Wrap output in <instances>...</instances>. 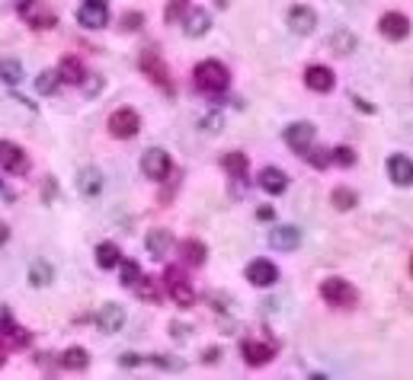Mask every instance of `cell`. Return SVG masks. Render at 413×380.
Returning <instances> with one entry per match:
<instances>
[{"instance_id":"obj_1","label":"cell","mask_w":413,"mask_h":380,"mask_svg":"<svg viewBox=\"0 0 413 380\" xmlns=\"http://www.w3.org/2000/svg\"><path fill=\"white\" fill-rule=\"evenodd\" d=\"M192 77H196V87L202 93H209V96H218V93L228 90V83H231V70L224 68L221 61H199L196 70H192Z\"/></svg>"},{"instance_id":"obj_2","label":"cell","mask_w":413,"mask_h":380,"mask_svg":"<svg viewBox=\"0 0 413 380\" xmlns=\"http://www.w3.org/2000/svg\"><path fill=\"white\" fill-rule=\"evenodd\" d=\"M321 298L327 300L330 307H343V310H350V307L359 304V291L352 288L346 278H327V281L321 284Z\"/></svg>"},{"instance_id":"obj_3","label":"cell","mask_w":413,"mask_h":380,"mask_svg":"<svg viewBox=\"0 0 413 380\" xmlns=\"http://www.w3.org/2000/svg\"><path fill=\"white\" fill-rule=\"evenodd\" d=\"M20 16L29 23L32 29H55L58 16L51 7H45L42 0H20Z\"/></svg>"},{"instance_id":"obj_4","label":"cell","mask_w":413,"mask_h":380,"mask_svg":"<svg viewBox=\"0 0 413 380\" xmlns=\"http://www.w3.org/2000/svg\"><path fill=\"white\" fill-rule=\"evenodd\" d=\"M164 281H167V291L170 298L176 300L180 307H192V300H196V291H192V281L186 275H183V269H167V275H164Z\"/></svg>"},{"instance_id":"obj_5","label":"cell","mask_w":413,"mask_h":380,"mask_svg":"<svg viewBox=\"0 0 413 380\" xmlns=\"http://www.w3.org/2000/svg\"><path fill=\"white\" fill-rule=\"evenodd\" d=\"M0 166L13 176H26L29 173V153L23 151L13 141H0Z\"/></svg>"},{"instance_id":"obj_6","label":"cell","mask_w":413,"mask_h":380,"mask_svg":"<svg viewBox=\"0 0 413 380\" xmlns=\"http://www.w3.org/2000/svg\"><path fill=\"white\" fill-rule=\"evenodd\" d=\"M138 128H141V118H138V112L135 109H116L109 115V132H112V138H135L138 134Z\"/></svg>"},{"instance_id":"obj_7","label":"cell","mask_w":413,"mask_h":380,"mask_svg":"<svg viewBox=\"0 0 413 380\" xmlns=\"http://www.w3.org/2000/svg\"><path fill=\"white\" fill-rule=\"evenodd\" d=\"M78 23L87 29H103L109 23V4L106 0H84L78 10Z\"/></svg>"},{"instance_id":"obj_8","label":"cell","mask_w":413,"mask_h":380,"mask_svg":"<svg viewBox=\"0 0 413 380\" xmlns=\"http://www.w3.org/2000/svg\"><path fill=\"white\" fill-rule=\"evenodd\" d=\"M141 173H144L147 179L161 182L164 176L170 173V157H167V151H161V147H151V151L141 153Z\"/></svg>"},{"instance_id":"obj_9","label":"cell","mask_w":413,"mask_h":380,"mask_svg":"<svg viewBox=\"0 0 413 380\" xmlns=\"http://www.w3.org/2000/svg\"><path fill=\"white\" fill-rule=\"evenodd\" d=\"M314 134H317V128L311 122H295L285 128V144L295 153H308L311 144H314Z\"/></svg>"},{"instance_id":"obj_10","label":"cell","mask_w":413,"mask_h":380,"mask_svg":"<svg viewBox=\"0 0 413 380\" xmlns=\"http://www.w3.org/2000/svg\"><path fill=\"white\" fill-rule=\"evenodd\" d=\"M240 355H244V361H247L250 367H259V365H266V361H273V355H276V342L244 339V346H240Z\"/></svg>"},{"instance_id":"obj_11","label":"cell","mask_w":413,"mask_h":380,"mask_svg":"<svg viewBox=\"0 0 413 380\" xmlns=\"http://www.w3.org/2000/svg\"><path fill=\"white\" fill-rule=\"evenodd\" d=\"M269 246L279 249V253H295V249L302 246V230L292 227V224H285V227H273L269 230Z\"/></svg>"},{"instance_id":"obj_12","label":"cell","mask_w":413,"mask_h":380,"mask_svg":"<svg viewBox=\"0 0 413 380\" xmlns=\"http://www.w3.org/2000/svg\"><path fill=\"white\" fill-rule=\"evenodd\" d=\"M247 281L257 284V288H273L279 281V269L269 259H257V262L247 265Z\"/></svg>"},{"instance_id":"obj_13","label":"cell","mask_w":413,"mask_h":380,"mask_svg":"<svg viewBox=\"0 0 413 380\" xmlns=\"http://www.w3.org/2000/svg\"><path fill=\"white\" fill-rule=\"evenodd\" d=\"M141 70H144L147 77H151V80L154 83H161V87H167L170 90V74H167V64L161 61V55H157L154 49H144L141 51Z\"/></svg>"},{"instance_id":"obj_14","label":"cell","mask_w":413,"mask_h":380,"mask_svg":"<svg viewBox=\"0 0 413 380\" xmlns=\"http://www.w3.org/2000/svg\"><path fill=\"white\" fill-rule=\"evenodd\" d=\"M93 319H97V329L99 332L112 336V332H119L122 326H125V310H122L119 304H106V307H99V313Z\"/></svg>"},{"instance_id":"obj_15","label":"cell","mask_w":413,"mask_h":380,"mask_svg":"<svg viewBox=\"0 0 413 380\" xmlns=\"http://www.w3.org/2000/svg\"><path fill=\"white\" fill-rule=\"evenodd\" d=\"M304 83H308L314 93H330L336 87V77L330 68H323V64H311L308 70H304Z\"/></svg>"},{"instance_id":"obj_16","label":"cell","mask_w":413,"mask_h":380,"mask_svg":"<svg viewBox=\"0 0 413 380\" xmlns=\"http://www.w3.org/2000/svg\"><path fill=\"white\" fill-rule=\"evenodd\" d=\"M378 29H381V35H385V39L400 42V39H407V35H410V20H407L404 13H385V16H381V23H378Z\"/></svg>"},{"instance_id":"obj_17","label":"cell","mask_w":413,"mask_h":380,"mask_svg":"<svg viewBox=\"0 0 413 380\" xmlns=\"http://www.w3.org/2000/svg\"><path fill=\"white\" fill-rule=\"evenodd\" d=\"M317 26V13L311 7H292L288 10V29L295 35H311Z\"/></svg>"},{"instance_id":"obj_18","label":"cell","mask_w":413,"mask_h":380,"mask_svg":"<svg viewBox=\"0 0 413 380\" xmlns=\"http://www.w3.org/2000/svg\"><path fill=\"white\" fill-rule=\"evenodd\" d=\"M103 186H106V179L97 166H84L78 173V192L87 195V198H97V195L103 192Z\"/></svg>"},{"instance_id":"obj_19","label":"cell","mask_w":413,"mask_h":380,"mask_svg":"<svg viewBox=\"0 0 413 380\" xmlns=\"http://www.w3.org/2000/svg\"><path fill=\"white\" fill-rule=\"evenodd\" d=\"M388 173H391L394 186H413V160L404 153H394L388 160Z\"/></svg>"},{"instance_id":"obj_20","label":"cell","mask_w":413,"mask_h":380,"mask_svg":"<svg viewBox=\"0 0 413 380\" xmlns=\"http://www.w3.org/2000/svg\"><path fill=\"white\" fill-rule=\"evenodd\" d=\"M259 189L269 195H282L288 189V176L279 166H266V170H259Z\"/></svg>"},{"instance_id":"obj_21","label":"cell","mask_w":413,"mask_h":380,"mask_svg":"<svg viewBox=\"0 0 413 380\" xmlns=\"http://www.w3.org/2000/svg\"><path fill=\"white\" fill-rule=\"evenodd\" d=\"M209 29H211L209 10H190V13H186V20H183V32L190 35V39H202Z\"/></svg>"},{"instance_id":"obj_22","label":"cell","mask_w":413,"mask_h":380,"mask_svg":"<svg viewBox=\"0 0 413 380\" xmlns=\"http://www.w3.org/2000/svg\"><path fill=\"white\" fill-rule=\"evenodd\" d=\"M0 339L7 342V346H13V348H26L29 332L23 329V326H16L13 319H4V323H0Z\"/></svg>"},{"instance_id":"obj_23","label":"cell","mask_w":413,"mask_h":380,"mask_svg":"<svg viewBox=\"0 0 413 380\" xmlns=\"http://www.w3.org/2000/svg\"><path fill=\"white\" fill-rule=\"evenodd\" d=\"M170 243H173V236H170V230H151V234L144 236V246H147V253H151V256H154V259L167 256Z\"/></svg>"},{"instance_id":"obj_24","label":"cell","mask_w":413,"mask_h":380,"mask_svg":"<svg viewBox=\"0 0 413 380\" xmlns=\"http://www.w3.org/2000/svg\"><path fill=\"white\" fill-rule=\"evenodd\" d=\"M26 278H29V284H32V288H45V284L55 281V269H51L45 259H35V262L29 265V275Z\"/></svg>"},{"instance_id":"obj_25","label":"cell","mask_w":413,"mask_h":380,"mask_svg":"<svg viewBox=\"0 0 413 380\" xmlns=\"http://www.w3.org/2000/svg\"><path fill=\"white\" fill-rule=\"evenodd\" d=\"M58 77H61L64 83H84V64H80V58H74V55L61 58V64H58Z\"/></svg>"},{"instance_id":"obj_26","label":"cell","mask_w":413,"mask_h":380,"mask_svg":"<svg viewBox=\"0 0 413 380\" xmlns=\"http://www.w3.org/2000/svg\"><path fill=\"white\" fill-rule=\"evenodd\" d=\"M180 256L186 265H202L205 256H209V249H205V243L199 240H183L180 243Z\"/></svg>"},{"instance_id":"obj_27","label":"cell","mask_w":413,"mask_h":380,"mask_svg":"<svg viewBox=\"0 0 413 380\" xmlns=\"http://www.w3.org/2000/svg\"><path fill=\"white\" fill-rule=\"evenodd\" d=\"M122 262V253L116 243H99L97 246V265L99 269H116Z\"/></svg>"},{"instance_id":"obj_28","label":"cell","mask_w":413,"mask_h":380,"mask_svg":"<svg viewBox=\"0 0 413 380\" xmlns=\"http://www.w3.org/2000/svg\"><path fill=\"white\" fill-rule=\"evenodd\" d=\"M0 80L16 87V83L23 80V64L13 61V58H4V61H0Z\"/></svg>"},{"instance_id":"obj_29","label":"cell","mask_w":413,"mask_h":380,"mask_svg":"<svg viewBox=\"0 0 413 380\" xmlns=\"http://www.w3.org/2000/svg\"><path fill=\"white\" fill-rule=\"evenodd\" d=\"M61 365L64 367H70V371H78V367H87L90 365V355H87V348H68V352L61 355Z\"/></svg>"},{"instance_id":"obj_30","label":"cell","mask_w":413,"mask_h":380,"mask_svg":"<svg viewBox=\"0 0 413 380\" xmlns=\"http://www.w3.org/2000/svg\"><path fill=\"white\" fill-rule=\"evenodd\" d=\"M58 83H61L58 70H42V74L35 77V90L42 93V96H51V93L58 90Z\"/></svg>"},{"instance_id":"obj_31","label":"cell","mask_w":413,"mask_h":380,"mask_svg":"<svg viewBox=\"0 0 413 380\" xmlns=\"http://www.w3.org/2000/svg\"><path fill=\"white\" fill-rule=\"evenodd\" d=\"M330 201H333V208H340V211H350V208H356L359 195L352 192V189L340 186V189H333V195H330Z\"/></svg>"},{"instance_id":"obj_32","label":"cell","mask_w":413,"mask_h":380,"mask_svg":"<svg viewBox=\"0 0 413 380\" xmlns=\"http://www.w3.org/2000/svg\"><path fill=\"white\" fill-rule=\"evenodd\" d=\"M135 291H138V298H144V300H161V284H157V278H138Z\"/></svg>"},{"instance_id":"obj_33","label":"cell","mask_w":413,"mask_h":380,"mask_svg":"<svg viewBox=\"0 0 413 380\" xmlns=\"http://www.w3.org/2000/svg\"><path fill=\"white\" fill-rule=\"evenodd\" d=\"M224 170H228V173L231 176H238V179H244V173H247V157L244 153H228V157H224Z\"/></svg>"},{"instance_id":"obj_34","label":"cell","mask_w":413,"mask_h":380,"mask_svg":"<svg viewBox=\"0 0 413 380\" xmlns=\"http://www.w3.org/2000/svg\"><path fill=\"white\" fill-rule=\"evenodd\" d=\"M330 45H333V49L340 51V55H352V51H356V39H352L350 32H333Z\"/></svg>"},{"instance_id":"obj_35","label":"cell","mask_w":413,"mask_h":380,"mask_svg":"<svg viewBox=\"0 0 413 380\" xmlns=\"http://www.w3.org/2000/svg\"><path fill=\"white\" fill-rule=\"evenodd\" d=\"M330 163L352 166L356 163V151H352V147H333V151H330Z\"/></svg>"},{"instance_id":"obj_36","label":"cell","mask_w":413,"mask_h":380,"mask_svg":"<svg viewBox=\"0 0 413 380\" xmlns=\"http://www.w3.org/2000/svg\"><path fill=\"white\" fill-rule=\"evenodd\" d=\"M119 265H122V284H125V288H135L138 278H141L138 262H119Z\"/></svg>"},{"instance_id":"obj_37","label":"cell","mask_w":413,"mask_h":380,"mask_svg":"<svg viewBox=\"0 0 413 380\" xmlns=\"http://www.w3.org/2000/svg\"><path fill=\"white\" fill-rule=\"evenodd\" d=\"M141 23H144V13H138V10L122 16V29H125V32H135V29H141Z\"/></svg>"},{"instance_id":"obj_38","label":"cell","mask_w":413,"mask_h":380,"mask_svg":"<svg viewBox=\"0 0 413 380\" xmlns=\"http://www.w3.org/2000/svg\"><path fill=\"white\" fill-rule=\"evenodd\" d=\"M304 157H308L311 163L317 166V170H323V166L330 163V151H323V147H314V151H311V153H304Z\"/></svg>"},{"instance_id":"obj_39","label":"cell","mask_w":413,"mask_h":380,"mask_svg":"<svg viewBox=\"0 0 413 380\" xmlns=\"http://www.w3.org/2000/svg\"><path fill=\"white\" fill-rule=\"evenodd\" d=\"M202 128H205V132H221V115H218V112L205 115L202 118Z\"/></svg>"},{"instance_id":"obj_40","label":"cell","mask_w":413,"mask_h":380,"mask_svg":"<svg viewBox=\"0 0 413 380\" xmlns=\"http://www.w3.org/2000/svg\"><path fill=\"white\" fill-rule=\"evenodd\" d=\"M84 80H87V77H84ZM99 87H103V77H97V74H93L90 80H87V93H90V96H97V93H99Z\"/></svg>"},{"instance_id":"obj_41","label":"cell","mask_w":413,"mask_h":380,"mask_svg":"<svg viewBox=\"0 0 413 380\" xmlns=\"http://www.w3.org/2000/svg\"><path fill=\"white\" fill-rule=\"evenodd\" d=\"M138 361H141V355H135V352H125V355H122V358H119V365H122V367H135V365H138Z\"/></svg>"},{"instance_id":"obj_42","label":"cell","mask_w":413,"mask_h":380,"mask_svg":"<svg viewBox=\"0 0 413 380\" xmlns=\"http://www.w3.org/2000/svg\"><path fill=\"white\" fill-rule=\"evenodd\" d=\"M170 332H173V339H186V332H190V329H186V326H180V323H173V326H170Z\"/></svg>"},{"instance_id":"obj_43","label":"cell","mask_w":413,"mask_h":380,"mask_svg":"<svg viewBox=\"0 0 413 380\" xmlns=\"http://www.w3.org/2000/svg\"><path fill=\"white\" fill-rule=\"evenodd\" d=\"M202 361H205V365H211V361H218V348H205Z\"/></svg>"},{"instance_id":"obj_44","label":"cell","mask_w":413,"mask_h":380,"mask_svg":"<svg viewBox=\"0 0 413 380\" xmlns=\"http://www.w3.org/2000/svg\"><path fill=\"white\" fill-rule=\"evenodd\" d=\"M257 217H259V221H273V208H259Z\"/></svg>"},{"instance_id":"obj_45","label":"cell","mask_w":413,"mask_h":380,"mask_svg":"<svg viewBox=\"0 0 413 380\" xmlns=\"http://www.w3.org/2000/svg\"><path fill=\"white\" fill-rule=\"evenodd\" d=\"M10 240V227L7 224H0V243H7Z\"/></svg>"},{"instance_id":"obj_46","label":"cell","mask_w":413,"mask_h":380,"mask_svg":"<svg viewBox=\"0 0 413 380\" xmlns=\"http://www.w3.org/2000/svg\"><path fill=\"white\" fill-rule=\"evenodd\" d=\"M4 319H10V313H7V307L0 304V323H4Z\"/></svg>"},{"instance_id":"obj_47","label":"cell","mask_w":413,"mask_h":380,"mask_svg":"<svg viewBox=\"0 0 413 380\" xmlns=\"http://www.w3.org/2000/svg\"><path fill=\"white\" fill-rule=\"evenodd\" d=\"M4 361H7V348L0 346V365H4Z\"/></svg>"},{"instance_id":"obj_48","label":"cell","mask_w":413,"mask_h":380,"mask_svg":"<svg viewBox=\"0 0 413 380\" xmlns=\"http://www.w3.org/2000/svg\"><path fill=\"white\" fill-rule=\"evenodd\" d=\"M410 272H413V259H410Z\"/></svg>"}]
</instances>
